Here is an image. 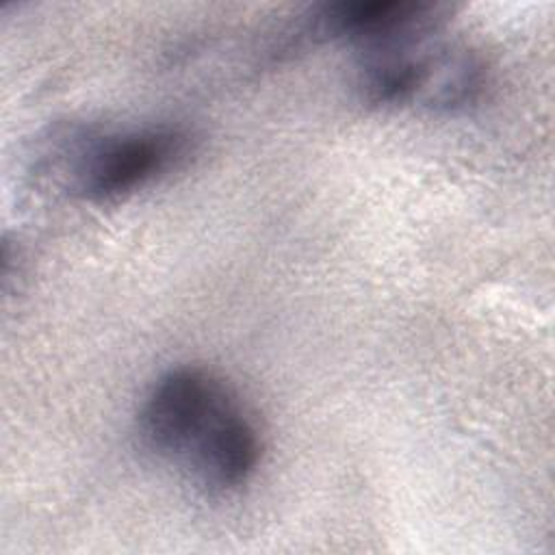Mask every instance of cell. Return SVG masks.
<instances>
[{"mask_svg":"<svg viewBox=\"0 0 555 555\" xmlns=\"http://www.w3.org/2000/svg\"><path fill=\"white\" fill-rule=\"evenodd\" d=\"M191 152L193 137L180 126L87 137L69 158V184L91 202L119 199L180 167Z\"/></svg>","mask_w":555,"mask_h":555,"instance_id":"cell-1","label":"cell"},{"mask_svg":"<svg viewBox=\"0 0 555 555\" xmlns=\"http://www.w3.org/2000/svg\"><path fill=\"white\" fill-rule=\"evenodd\" d=\"M234 401L236 395L215 373L171 369L152 384L139 408V440L150 453L184 464Z\"/></svg>","mask_w":555,"mask_h":555,"instance_id":"cell-2","label":"cell"},{"mask_svg":"<svg viewBox=\"0 0 555 555\" xmlns=\"http://www.w3.org/2000/svg\"><path fill=\"white\" fill-rule=\"evenodd\" d=\"M260 453L258 427L236 401L219 416L182 468L204 490L221 494L236 490L254 475Z\"/></svg>","mask_w":555,"mask_h":555,"instance_id":"cell-3","label":"cell"},{"mask_svg":"<svg viewBox=\"0 0 555 555\" xmlns=\"http://www.w3.org/2000/svg\"><path fill=\"white\" fill-rule=\"evenodd\" d=\"M425 35L416 46L412 102L429 111H460L479 100L488 74L481 56L462 43Z\"/></svg>","mask_w":555,"mask_h":555,"instance_id":"cell-4","label":"cell"}]
</instances>
